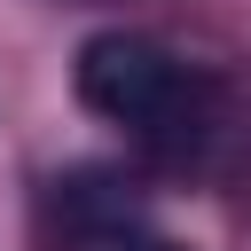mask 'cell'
Returning <instances> with one entry per match:
<instances>
[{"label": "cell", "instance_id": "1", "mask_svg": "<svg viewBox=\"0 0 251 251\" xmlns=\"http://www.w3.org/2000/svg\"><path fill=\"white\" fill-rule=\"evenodd\" d=\"M78 102L94 118H110L126 141H141L165 165H196L212 126H220V94L212 78H196L165 39L149 31H94L78 47Z\"/></svg>", "mask_w": 251, "mask_h": 251}, {"label": "cell", "instance_id": "2", "mask_svg": "<svg viewBox=\"0 0 251 251\" xmlns=\"http://www.w3.org/2000/svg\"><path fill=\"white\" fill-rule=\"evenodd\" d=\"M102 251H188V243H173V235H149V227H110V235H102Z\"/></svg>", "mask_w": 251, "mask_h": 251}]
</instances>
